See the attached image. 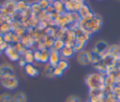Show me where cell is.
Listing matches in <instances>:
<instances>
[{
	"label": "cell",
	"instance_id": "obj_25",
	"mask_svg": "<svg viewBox=\"0 0 120 102\" xmlns=\"http://www.w3.org/2000/svg\"><path fill=\"white\" fill-rule=\"evenodd\" d=\"M41 51V54H40V60H39V63L41 64H47L49 62V55H50V50L48 49H44Z\"/></svg>",
	"mask_w": 120,
	"mask_h": 102
},
{
	"label": "cell",
	"instance_id": "obj_37",
	"mask_svg": "<svg viewBox=\"0 0 120 102\" xmlns=\"http://www.w3.org/2000/svg\"><path fill=\"white\" fill-rule=\"evenodd\" d=\"M63 73H64V71H63V70H61L58 66H55V67H54V70H53L54 77H60V76H62V75H63Z\"/></svg>",
	"mask_w": 120,
	"mask_h": 102
},
{
	"label": "cell",
	"instance_id": "obj_24",
	"mask_svg": "<svg viewBox=\"0 0 120 102\" xmlns=\"http://www.w3.org/2000/svg\"><path fill=\"white\" fill-rule=\"evenodd\" d=\"M100 60H101V56L98 52H96L95 51L91 50L90 51V61H91V65L95 66L98 63H99Z\"/></svg>",
	"mask_w": 120,
	"mask_h": 102
},
{
	"label": "cell",
	"instance_id": "obj_35",
	"mask_svg": "<svg viewBox=\"0 0 120 102\" xmlns=\"http://www.w3.org/2000/svg\"><path fill=\"white\" fill-rule=\"evenodd\" d=\"M40 54H41V51L38 49L34 50V59H35V62L37 63H39V60H40Z\"/></svg>",
	"mask_w": 120,
	"mask_h": 102
},
{
	"label": "cell",
	"instance_id": "obj_11",
	"mask_svg": "<svg viewBox=\"0 0 120 102\" xmlns=\"http://www.w3.org/2000/svg\"><path fill=\"white\" fill-rule=\"evenodd\" d=\"M21 43L26 48V49H32V47L36 44V42H35V40H34V38H33V36L26 31V33L21 37Z\"/></svg>",
	"mask_w": 120,
	"mask_h": 102
},
{
	"label": "cell",
	"instance_id": "obj_20",
	"mask_svg": "<svg viewBox=\"0 0 120 102\" xmlns=\"http://www.w3.org/2000/svg\"><path fill=\"white\" fill-rule=\"evenodd\" d=\"M52 4V6H53V7H54V10H55L57 13L63 14V13L66 12V10H65V6H64V2H63V1H61V0H55V1H53Z\"/></svg>",
	"mask_w": 120,
	"mask_h": 102
},
{
	"label": "cell",
	"instance_id": "obj_31",
	"mask_svg": "<svg viewBox=\"0 0 120 102\" xmlns=\"http://www.w3.org/2000/svg\"><path fill=\"white\" fill-rule=\"evenodd\" d=\"M104 85L113 87L115 85V80L112 79V77L108 76V75H105V77H104Z\"/></svg>",
	"mask_w": 120,
	"mask_h": 102
},
{
	"label": "cell",
	"instance_id": "obj_19",
	"mask_svg": "<svg viewBox=\"0 0 120 102\" xmlns=\"http://www.w3.org/2000/svg\"><path fill=\"white\" fill-rule=\"evenodd\" d=\"M22 57L24 59V61L26 62V64H33L35 62V59H34V51L32 49H26L25 51L23 52V54L22 55Z\"/></svg>",
	"mask_w": 120,
	"mask_h": 102
},
{
	"label": "cell",
	"instance_id": "obj_14",
	"mask_svg": "<svg viewBox=\"0 0 120 102\" xmlns=\"http://www.w3.org/2000/svg\"><path fill=\"white\" fill-rule=\"evenodd\" d=\"M75 54V51L73 49L72 46L70 45H65L63 47V49L60 51V56L62 59H68V58H71L73 55Z\"/></svg>",
	"mask_w": 120,
	"mask_h": 102
},
{
	"label": "cell",
	"instance_id": "obj_4",
	"mask_svg": "<svg viewBox=\"0 0 120 102\" xmlns=\"http://www.w3.org/2000/svg\"><path fill=\"white\" fill-rule=\"evenodd\" d=\"M0 84L7 90H15L19 85V80L15 75L0 79Z\"/></svg>",
	"mask_w": 120,
	"mask_h": 102
},
{
	"label": "cell",
	"instance_id": "obj_26",
	"mask_svg": "<svg viewBox=\"0 0 120 102\" xmlns=\"http://www.w3.org/2000/svg\"><path fill=\"white\" fill-rule=\"evenodd\" d=\"M12 32V27L10 22H4L3 24L0 25V34L1 35H6Z\"/></svg>",
	"mask_w": 120,
	"mask_h": 102
},
{
	"label": "cell",
	"instance_id": "obj_27",
	"mask_svg": "<svg viewBox=\"0 0 120 102\" xmlns=\"http://www.w3.org/2000/svg\"><path fill=\"white\" fill-rule=\"evenodd\" d=\"M65 45H66V43H65V41H64L63 39H61V38H56V39H54L53 46H52V49H53V50H55V51H60L63 49V47H64Z\"/></svg>",
	"mask_w": 120,
	"mask_h": 102
},
{
	"label": "cell",
	"instance_id": "obj_3",
	"mask_svg": "<svg viewBox=\"0 0 120 102\" xmlns=\"http://www.w3.org/2000/svg\"><path fill=\"white\" fill-rule=\"evenodd\" d=\"M17 12L16 0H6L2 4V11L1 14L7 17H13Z\"/></svg>",
	"mask_w": 120,
	"mask_h": 102
},
{
	"label": "cell",
	"instance_id": "obj_10",
	"mask_svg": "<svg viewBox=\"0 0 120 102\" xmlns=\"http://www.w3.org/2000/svg\"><path fill=\"white\" fill-rule=\"evenodd\" d=\"M4 51H5L6 55L8 56V58L10 61H12V62H17V61H19V59L21 58L20 53L16 51V49L14 48L13 45H8V46L6 48V50H5Z\"/></svg>",
	"mask_w": 120,
	"mask_h": 102
},
{
	"label": "cell",
	"instance_id": "obj_21",
	"mask_svg": "<svg viewBox=\"0 0 120 102\" xmlns=\"http://www.w3.org/2000/svg\"><path fill=\"white\" fill-rule=\"evenodd\" d=\"M13 102H27V96L23 92H17L12 95Z\"/></svg>",
	"mask_w": 120,
	"mask_h": 102
},
{
	"label": "cell",
	"instance_id": "obj_41",
	"mask_svg": "<svg viewBox=\"0 0 120 102\" xmlns=\"http://www.w3.org/2000/svg\"><path fill=\"white\" fill-rule=\"evenodd\" d=\"M1 11H2V4H0V13H1Z\"/></svg>",
	"mask_w": 120,
	"mask_h": 102
},
{
	"label": "cell",
	"instance_id": "obj_40",
	"mask_svg": "<svg viewBox=\"0 0 120 102\" xmlns=\"http://www.w3.org/2000/svg\"><path fill=\"white\" fill-rule=\"evenodd\" d=\"M116 66H117V68L120 70V59H118V60H117V64H116Z\"/></svg>",
	"mask_w": 120,
	"mask_h": 102
},
{
	"label": "cell",
	"instance_id": "obj_29",
	"mask_svg": "<svg viewBox=\"0 0 120 102\" xmlns=\"http://www.w3.org/2000/svg\"><path fill=\"white\" fill-rule=\"evenodd\" d=\"M0 102H13L12 95L9 93H3L0 95Z\"/></svg>",
	"mask_w": 120,
	"mask_h": 102
},
{
	"label": "cell",
	"instance_id": "obj_36",
	"mask_svg": "<svg viewBox=\"0 0 120 102\" xmlns=\"http://www.w3.org/2000/svg\"><path fill=\"white\" fill-rule=\"evenodd\" d=\"M67 102H82V101H81L79 96H77V95H70V96L68 97Z\"/></svg>",
	"mask_w": 120,
	"mask_h": 102
},
{
	"label": "cell",
	"instance_id": "obj_1",
	"mask_svg": "<svg viewBox=\"0 0 120 102\" xmlns=\"http://www.w3.org/2000/svg\"><path fill=\"white\" fill-rule=\"evenodd\" d=\"M102 23H103V21H102V18L94 13L91 17L89 18H86V19H81V21L79 22V26L82 28V30L88 34V35H92L96 32H98L101 26H102Z\"/></svg>",
	"mask_w": 120,
	"mask_h": 102
},
{
	"label": "cell",
	"instance_id": "obj_42",
	"mask_svg": "<svg viewBox=\"0 0 120 102\" xmlns=\"http://www.w3.org/2000/svg\"><path fill=\"white\" fill-rule=\"evenodd\" d=\"M3 51H3V50H2V49H1V48H0V54H1V53H2V52H3Z\"/></svg>",
	"mask_w": 120,
	"mask_h": 102
},
{
	"label": "cell",
	"instance_id": "obj_38",
	"mask_svg": "<svg viewBox=\"0 0 120 102\" xmlns=\"http://www.w3.org/2000/svg\"><path fill=\"white\" fill-rule=\"evenodd\" d=\"M54 11H55V10H54V7H53L52 4H51V5H50L46 9H45V12H46L48 15H50V16H51Z\"/></svg>",
	"mask_w": 120,
	"mask_h": 102
},
{
	"label": "cell",
	"instance_id": "obj_39",
	"mask_svg": "<svg viewBox=\"0 0 120 102\" xmlns=\"http://www.w3.org/2000/svg\"><path fill=\"white\" fill-rule=\"evenodd\" d=\"M18 62H19V65H20L21 66H23V67H24V66H25V65H26V62L24 61V59H23L22 56H21V58L19 59V61H18Z\"/></svg>",
	"mask_w": 120,
	"mask_h": 102
},
{
	"label": "cell",
	"instance_id": "obj_16",
	"mask_svg": "<svg viewBox=\"0 0 120 102\" xmlns=\"http://www.w3.org/2000/svg\"><path fill=\"white\" fill-rule=\"evenodd\" d=\"M16 7H17V12L23 13L28 9H30V3H28L25 0H17Z\"/></svg>",
	"mask_w": 120,
	"mask_h": 102
},
{
	"label": "cell",
	"instance_id": "obj_44",
	"mask_svg": "<svg viewBox=\"0 0 120 102\" xmlns=\"http://www.w3.org/2000/svg\"><path fill=\"white\" fill-rule=\"evenodd\" d=\"M99 1H101V0H99Z\"/></svg>",
	"mask_w": 120,
	"mask_h": 102
},
{
	"label": "cell",
	"instance_id": "obj_17",
	"mask_svg": "<svg viewBox=\"0 0 120 102\" xmlns=\"http://www.w3.org/2000/svg\"><path fill=\"white\" fill-rule=\"evenodd\" d=\"M24 68V72L29 77H37L38 75V69L33 65V64H26Z\"/></svg>",
	"mask_w": 120,
	"mask_h": 102
},
{
	"label": "cell",
	"instance_id": "obj_18",
	"mask_svg": "<svg viewBox=\"0 0 120 102\" xmlns=\"http://www.w3.org/2000/svg\"><path fill=\"white\" fill-rule=\"evenodd\" d=\"M78 13H79L81 19H86V18H89V17H91V16L94 14V12L91 10V8H90L87 5H85V4L81 7V9L78 11Z\"/></svg>",
	"mask_w": 120,
	"mask_h": 102
},
{
	"label": "cell",
	"instance_id": "obj_43",
	"mask_svg": "<svg viewBox=\"0 0 120 102\" xmlns=\"http://www.w3.org/2000/svg\"><path fill=\"white\" fill-rule=\"evenodd\" d=\"M117 1H119V2H120V0H117Z\"/></svg>",
	"mask_w": 120,
	"mask_h": 102
},
{
	"label": "cell",
	"instance_id": "obj_8",
	"mask_svg": "<svg viewBox=\"0 0 120 102\" xmlns=\"http://www.w3.org/2000/svg\"><path fill=\"white\" fill-rule=\"evenodd\" d=\"M15 75L14 67L9 63H3L0 65V79Z\"/></svg>",
	"mask_w": 120,
	"mask_h": 102
},
{
	"label": "cell",
	"instance_id": "obj_32",
	"mask_svg": "<svg viewBox=\"0 0 120 102\" xmlns=\"http://www.w3.org/2000/svg\"><path fill=\"white\" fill-rule=\"evenodd\" d=\"M70 13V17H71V22L72 23H79V22L81 21V17L79 15L78 12L74 11V12H69Z\"/></svg>",
	"mask_w": 120,
	"mask_h": 102
},
{
	"label": "cell",
	"instance_id": "obj_23",
	"mask_svg": "<svg viewBox=\"0 0 120 102\" xmlns=\"http://www.w3.org/2000/svg\"><path fill=\"white\" fill-rule=\"evenodd\" d=\"M53 70H54V67H53L52 65H50L49 63L45 64L44 66H43V73H44V75H45L46 77H48V78H52V77H54Z\"/></svg>",
	"mask_w": 120,
	"mask_h": 102
},
{
	"label": "cell",
	"instance_id": "obj_13",
	"mask_svg": "<svg viewBox=\"0 0 120 102\" xmlns=\"http://www.w3.org/2000/svg\"><path fill=\"white\" fill-rule=\"evenodd\" d=\"M63 40L65 41V43L67 45H70L72 47L74 46V43H75V40H76V36H75L72 29H70V28H67L66 29Z\"/></svg>",
	"mask_w": 120,
	"mask_h": 102
},
{
	"label": "cell",
	"instance_id": "obj_5",
	"mask_svg": "<svg viewBox=\"0 0 120 102\" xmlns=\"http://www.w3.org/2000/svg\"><path fill=\"white\" fill-rule=\"evenodd\" d=\"M63 2L66 12H78L84 5V0H65Z\"/></svg>",
	"mask_w": 120,
	"mask_h": 102
},
{
	"label": "cell",
	"instance_id": "obj_6",
	"mask_svg": "<svg viewBox=\"0 0 120 102\" xmlns=\"http://www.w3.org/2000/svg\"><path fill=\"white\" fill-rule=\"evenodd\" d=\"M89 38H90V35H88L86 33H83L82 35L77 36L76 40H75V43H74V46H73V49H74L75 52H79V51H82Z\"/></svg>",
	"mask_w": 120,
	"mask_h": 102
},
{
	"label": "cell",
	"instance_id": "obj_28",
	"mask_svg": "<svg viewBox=\"0 0 120 102\" xmlns=\"http://www.w3.org/2000/svg\"><path fill=\"white\" fill-rule=\"evenodd\" d=\"M30 10L32 11L33 14L38 15V14L39 12H41L43 9L40 7V6L38 5V3L36 2V3H31V4H30Z\"/></svg>",
	"mask_w": 120,
	"mask_h": 102
},
{
	"label": "cell",
	"instance_id": "obj_22",
	"mask_svg": "<svg viewBox=\"0 0 120 102\" xmlns=\"http://www.w3.org/2000/svg\"><path fill=\"white\" fill-rule=\"evenodd\" d=\"M42 41L45 45V48L48 49V50H51L53 46V42H54V37L51 36H48L45 34V36H43L42 38Z\"/></svg>",
	"mask_w": 120,
	"mask_h": 102
},
{
	"label": "cell",
	"instance_id": "obj_9",
	"mask_svg": "<svg viewBox=\"0 0 120 102\" xmlns=\"http://www.w3.org/2000/svg\"><path fill=\"white\" fill-rule=\"evenodd\" d=\"M109 44L105 41V40H98L95 43L94 48L92 49L93 51H95L96 52H98L101 57L108 52V49H109Z\"/></svg>",
	"mask_w": 120,
	"mask_h": 102
},
{
	"label": "cell",
	"instance_id": "obj_30",
	"mask_svg": "<svg viewBox=\"0 0 120 102\" xmlns=\"http://www.w3.org/2000/svg\"><path fill=\"white\" fill-rule=\"evenodd\" d=\"M13 46H14V48L16 49V51L20 53V55L22 56V54H23V52L25 51V50H26V48L21 43V41L20 42H18V43H15V44H12Z\"/></svg>",
	"mask_w": 120,
	"mask_h": 102
},
{
	"label": "cell",
	"instance_id": "obj_2",
	"mask_svg": "<svg viewBox=\"0 0 120 102\" xmlns=\"http://www.w3.org/2000/svg\"><path fill=\"white\" fill-rule=\"evenodd\" d=\"M104 74H101L99 72H93L86 76L84 81L89 90L102 89L104 87Z\"/></svg>",
	"mask_w": 120,
	"mask_h": 102
},
{
	"label": "cell",
	"instance_id": "obj_12",
	"mask_svg": "<svg viewBox=\"0 0 120 102\" xmlns=\"http://www.w3.org/2000/svg\"><path fill=\"white\" fill-rule=\"evenodd\" d=\"M61 60V56H60V51H57L53 49L50 50V55H49V64L52 65L53 67L57 66L59 61Z\"/></svg>",
	"mask_w": 120,
	"mask_h": 102
},
{
	"label": "cell",
	"instance_id": "obj_34",
	"mask_svg": "<svg viewBox=\"0 0 120 102\" xmlns=\"http://www.w3.org/2000/svg\"><path fill=\"white\" fill-rule=\"evenodd\" d=\"M38 5L40 6V7H41L43 10H45V9L52 4L49 0H38Z\"/></svg>",
	"mask_w": 120,
	"mask_h": 102
},
{
	"label": "cell",
	"instance_id": "obj_7",
	"mask_svg": "<svg viewBox=\"0 0 120 102\" xmlns=\"http://www.w3.org/2000/svg\"><path fill=\"white\" fill-rule=\"evenodd\" d=\"M76 60L78 62L79 65L86 66L91 65V61H90V51H85L82 50L79 52H77V56H76Z\"/></svg>",
	"mask_w": 120,
	"mask_h": 102
},
{
	"label": "cell",
	"instance_id": "obj_33",
	"mask_svg": "<svg viewBox=\"0 0 120 102\" xmlns=\"http://www.w3.org/2000/svg\"><path fill=\"white\" fill-rule=\"evenodd\" d=\"M57 66H58L61 70L65 71V70H66V69H68V62L66 59H61V60L59 61V63H58Z\"/></svg>",
	"mask_w": 120,
	"mask_h": 102
},
{
	"label": "cell",
	"instance_id": "obj_15",
	"mask_svg": "<svg viewBox=\"0 0 120 102\" xmlns=\"http://www.w3.org/2000/svg\"><path fill=\"white\" fill-rule=\"evenodd\" d=\"M108 53L115 58L116 60L120 59V44H112L109 46Z\"/></svg>",
	"mask_w": 120,
	"mask_h": 102
}]
</instances>
